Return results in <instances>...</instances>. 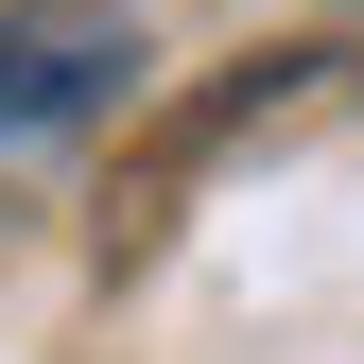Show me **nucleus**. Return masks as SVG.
<instances>
[{
	"instance_id": "nucleus-1",
	"label": "nucleus",
	"mask_w": 364,
	"mask_h": 364,
	"mask_svg": "<svg viewBox=\"0 0 364 364\" xmlns=\"http://www.w3.org/2000/svg\"><path fill=\"white\" fill-rule=\"evenodd\" d=\"M139 70H156V18H139V0H0V156L87 139Z\"/></svg>"
}]
</instances>
